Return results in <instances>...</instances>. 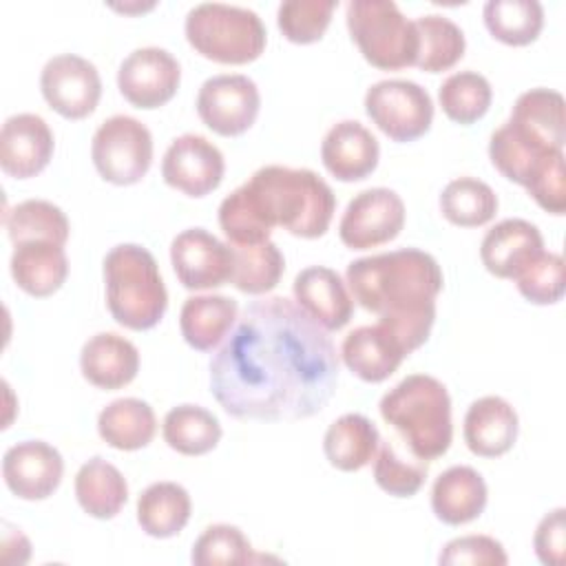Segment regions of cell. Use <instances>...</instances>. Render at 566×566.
<instances>
[{"label":"cell","instance_id":"cell-24","mask_svg":"<svg viewBox=\"0 0 566 566\" xmlns=\"http://www.w3.org/2000/svg\"><path fill=\"white\" fill-rule=\"evenodd\" d=\"M80 369L91 385L106 391L119 389L137 376L139 352L128 338L115 332H99L82 345Z\"/></svg>","mask_w":566,"mask_h":566},{"label":"cell","instance_id":"cell-37","mask_svg":"<svg viewBox=\"0 0 566 566\" xmlns=\"http://www.w3.org/2000/svg\"><path fill=\"white\" fill-rule=\"evenodd\" d=\"M4 228L11 243L53 241L64 245L69 239V219L55 203L46 199H27L4 212Z\"/></svg>","mask_w":566,"mask_h":566},{"label":"cell","instance_id":"cell-26","mask_svg":"<svg viewBox=\"0 0 566 566\" xmlns=\"http://www.w3.org/2000/svg\"><path fill=\"white\" fill-rule=\"evenodd\" d=\"M9 268L22 292L44 298L57 292L66 281L69 259L64 245L35 239L13 245Z\"/></svg>","mask_w":566,"mask_h":566},{"label":"cell","instance_id":"cell-40","mask_svg":"<svg viewBox=\"0 0 566 566\" xmlns=\"http://www.w3.org/2000/svg\"><path fill=\"white\" fill-rule=\"evenodd\" d=\"M427 473V460H420L416 455L405 458L398 453L391 440H380L374 460V480L385 493L394 497H411L422 489Z\"/></svg>","mask_w":566,"mask_h":566},{"label":"cell","instance_id":"cell-43","mask_svg":"<svg viewBox=\"0 0 566 566\" xmlns=\"http://www.w3.org/2000/svg\"><path fill=\"white\" fill-rule=\"evenodd\" d=\"M219 226L232 245H254L270 241V228L261 219L245 186L232 190L219 206Z\"/></svg>","mask_w":566,"mask_h":566},{"label":"cell","instance_id":"cell-8","mask_svg":"<svg viewBox=\"0 0 566 566\" xmlns=\"http://www.w3.org/2000/svg\"><path fill=\"white\" fill-rule=\"evenodd\" d=\"M91 159L104 181L115 186L137 184L153 164V135L139 119L113 115L97 126Z\"/></svg>","mask_w":566,"mask_h":566},{"label":"cell","instance_id":"cell-36","mask_svg":"<svg viewBox=\"0 0 566 566\" xmlns=\"http://www.w3.org/2000/svg\"><path fill=\"white\" fill-rule=\"evenodd\" d=\"M440 212L453 226L478 228L495 217L497 195L475 177H458L442 188Z\"/></svg>","mask_w":566,"mask_h":566},{"label":"cell","instance_id":"cell-4","mask_svg":"<svg viewBox=\"0 0 566 566\" xmlns=\"http://www.w3.org/2000/svg\"><path fill=\"white\" fill-rule=\"evenodd\" d=\"M378 409L411 455L429 462L449 451L453 440L451 398L438 378L429 374L402 378L380 398Z\"/></svg>","mask_w":566,"mask_h":566},{"label":"cell","instance_id":"cell-11","mask_svg":"<svg viewBox=\"0 0 566 566\" xmlns=\"http://www.w3.org/2000/svg\"><path fill=\"white\" fill-rule=\"evenodd\" d=\"M405 226V203L389 188L358 192L338 221V237L352 250H369L394 241Z\"/></svg>","mask_w":566,"mask_h":566},{"label":"cell","instance_id":"cell-5","mask_svg":"<svg viewBox=\"0 0 566 566\" xmlns=\"http://www.w3.org/2000/svg\"><path fill=\"white\" fill-rule=\"evenodd\" d=\"M111 316L135 332L155 327L168 307V292L155 256L137 243H119L104 256Z\"/></svg>","mask_w":566,"mask_h":566},{"label":"cell","instance_id":"cell-32","mask_svg":"<svg viewBox=\"0 0 566 566\" xmlns=\"http://www.w3.org/2000/svg\"><path fill=\"white\" fill-rule=\"evenodd\" d=\"M166 444L181 455H203L221 440L219 418L199 405H177L164 416Z\"/></svg>","mask_w":566,"mask_h":566},{"label":"cell","instance_id":"cell-10","mask_svg":"<svg viewBox=\"0 0 566 566\" xmlns=\"http://www.w3.org/2000/svg\"><path fill=\"white\" fill-rule=\"evenodd\" d=\"M261 95L248 75L221 73L208 77L197 93V113L201 122L221 137L245 133L259 115Z\"/></svg>","mask_w":566,"mask_h":566},{"label":"cell","instance_id":"cell-20","mask_svg":"<svg viewBox=\"0 0 566 566\" xmlns=\"http://www.w3.org/2000/svg\"><path fill=\"white\" fill-rule=\"evenodd\" d=\"M380 157L378 139L356 119L334 124L321 144V159L338 181H360L369 177Z\"/></svg>","mask_w":566,"mask_h":566},{"label":"cell","instance_id":"cell-19","mask_svg":"<svg viewBox=\"0 0 566 566\" xmlns=\"http://www.w3.org/2000/svg\"><path fill=\"white\" fill-rule=\"evenodd\" d=\"M294 301L327 332L343 329L354 312V298L340 274L325 265H310L294 276Z\"/></svg>","mask_w":566,"mask_h":566},{"label":"cell","instance_id":"cell-7","mask_svg":"<svg viewBox=\"0 0 566 566\" xmlns=\"http://www.w3.org/2000/svg\"><path fill=\"white\" fill-rule=\"evenodd\" d=\"M347 29L363 57L382 71L416 64L418 31L394 0H352L345 11Z\"/></svg>","mask_w":566,"mask_h":566},{"label":"cell","instance_id":"cell-13","mask_svg":"<svg viewBox=\"0 0 566 566\" xmlns=\"http://www.w3.org/2000/svg\"><path fill=\"white\" fill-rule=\"evenodd\" d=\"M181 82L177 57L161 46H142L128 53L117 69V88L137 108H159L170 102Z\"/></svg>","mask_w":566,"mask_h":566},{"label":"cell","instance_id":"cell-21","mask_svg":"<svg viewBox=\"0 0 566 566\" xmlns=\"http://www.w3.org/2000/svg\"><path fill=\"white\" fill-rule=\"evenodd\" d=\"M343 363L365 382L387 380L402 363L407 349L398 336L382 323L352 329L340 345Z\"/></svg>","mask_w":566,"mask_h":566},{"label":"cell","instance_id":"cell-47","mask_svg":"<svg viewBox=\"0 0 566 566\" xmlns=\"http://www.w3.org/2000/svg\"><path fill=\"white\" fill-rule=\"evenodd\" d=\"M533 548L542 564L562 566L566 557V509L557 506L546 513L535 528Z\"/></svg>","mask_w":566,"mask_h":566},{"label":"cell","instance_id":"cell-22","mask_svg":"<svg viewBox=\"0 0 566 566\" xmlns=\"http://www.w3.org/2000/svg\"><path fill=\"white\" fill-rule=\"evenodd\" d=\"M522 139L548 148L564 150L566 142V115H564V97L553 88H531L524 91L506 122Z\"/></svg>","mask_w":566,"mask_h":566},{"label":"cell","instance_id":"cell-39","mask_svg":"<svg viewBox=\"0 0 566 566\" xmlns=\"http://www.w3.org/2000/svg\"><path fill=\"white\" fill-rule=\"evenodd\" d=\"M553 153L557 150H546L522 139L517 133H513V128L506 122L497 130H493L489 139V157L493 166L506 179L520 186H526Z\"/></svg>","mask_w":566,"mask_h":566},{"label":"cell","instance_id":"cell-33","mask_svg":"<svg viewBox=\"0 0 566 566\" xmlns=\"http://www.w3.org/2000/svg\"><path fill=\"white\" fill-rule=\"evenodd\" d=\"M413 24L418 31V69L427 73H442L464 55V33L447 15L427 13L413 20Z\"/></svg>","mask_w":566,"mask_h":566},{"label":"cell","instance_id":"cell-41","mask_svg":"<svg viewBox=\"0 0 566 566\" xmlns=\"http://www.w3.org/2000/svg\"><path fill=\"white\" fill-rule=\"evenodd\" d=\"M190 559L197 566H243L254 559V553L239 526L212 524L197 537Z\"/></svg>","mask_w":566,"mask_h":566},{"label":"cell","instance_id":"cell-44","mask_svg":"<svg viewBox=\"0 0 566 566\" xmlns=\"http://www.w3.org/2000/svg\"><path fill=\"white\" fill-rule=\"evenodd\" d=\"M520 294L535 305H553L564 296L566 287V265L562 254L542 252L531 261L522 274L515 279Z\"/></svg>","mask_w":566,"mask_h":566},{"label":"cell","instance_id":"cell-25","mask_svg":"<svg viewBox=\"0 0 566 566\" xmlns=\"http://www.w3.org/2000/svg\"><path fill=\"white\" fill-rule=\"evenodd\" d=\"M489 500L484 478L467 464L442 471L431 486V509L436 517L449 526L473 522L482 515Z\"/></svg>","mask_w":566,"mask_h":566},{"label":"cell","instance_id":"cell-12","mask_svg":"<svg viewBox=\"0 0 566 566\" xmlns=\"http://www.w3.org/2000/svg\"><path fill=\"white\" fill-rule=\"evenodd\" d=\"M40 91L46 104L66 119H84L102 97V80L93 62L75 53L51 57L40 73Z\"/></svg>","mask_w":566,"mask_h":566},{"label":"cell","instance_id":"cell-34","mask_svg":"<svg viewBox=\"0 0 566 566\" xmlns=\"http://www.w3.org/2000/svg\"><path fill=\"white\" fill-rule=\"evenodd\" d=\"M232 248V274L230 283L245 294L272 292L285 270V259L274 241Z\"/></svg>","mask_w":566,"mask_h":566},{"label":"cell","instance_id":"cell-23","mask_svg":"<svg viewBox=\"0 0 566 566\" xmlns=\"http://www.w3.org/2000/svg\"><path fill=\"white\" fill-rule=\"evenodd\" d=\"M520 420L511 402L500 396L473 400L464 413V442L480 458H497L513 449Z\"/></svg>","mask_w":566,"mask_h":566},{"label":"cell","instance_id":"cell-16","mask_svg":"<svg viewBox=\"0 0 566 566\" xmlns=\"http://www.w3.org/2000/svg\"><path fill=\"white\" fill-rule=\"evenodd\" d=\"M64 460L44 440H22L4 451L2 478L20 500H46L60 486Z\"/></svg>","mask_w":566,"mask_h":566},{"label":"cell","instance_id":"cell-46","mask_svg":"<svg viewBox=\"0 0 566 566\" xmlns=\"http://www.w3.org/2000/svg\"><path fill=\"white\" fill-rule=\"evenodd\" d=\"M537 206L551 214L566 212V172H564V150L553 153L539 170L524 186Z\"/></svg>","mask_w":566,"mask_h":566},{"label":"cell","instance_id":"cell-6","mask_svg":"<svg viewBox=\"0 0 566 566\" xmlns=\"http://www.w3.org/2000/svg\"><path fill=\"white\" fill-rule=\"evenodd\" d=\"M186 40L190 46L221 64L254 62L265 49V24L248 7L226 2H199L186 15Z\"/></svg>","mask_w":566,"mask_h":566},{"label":"cell","instance_id":"cell-9","mask_svg":"<svg viewBox=\"0 0 566 566\" xmlns=\"http://www.w3.org/2000/svg\"><path fill=\"white\" fill-rule=\"evenodd\" d=\"M365 113L389 139L413 142L431 128L433 102L418 82L391 77L367 88Z\"/></svg>","mask_w":566,"mask_h":566},{"label":"cell","instance_id":"cell-38","mask_svg":"<svg viewBox=\"0 0 566 566\" xmlns=\"http://www.w3.org/2000/svg\"><path fill=\"white\" fill-rule=\"evenodd\" d=\"M493 99L489 80L478 71L451 73L438 88V102L444 115L458 124H473L486 115Z\"/></svg>","mask_w":566,"mask_h":566},{"label":"cell","instance_id":"cell-17","mask_svg":"<svg viewBox=\"0 0 566 566\" xmlns=\"http://www.w3.org/2000/svg\"><path fill=\"white\" fill-rule=\"evenodd\" d=\"M53 148V133L40 115H11L0 130V168L15 179L35 177L49 166Z\"/></svg>","mask_w":566,"mask_h":566},{"label":"cell","instance_id":"cell-15","mask_svg":"<svg viewBox=\"0 0 566 566\" xmlns=\"http://www.w3.org/2000/svg\"><path fill=\"white\" fill-rule=\"evenodd\" d=\"M170 261L188 290H212L230 281L232 248L203 228H188L170 243Z\"/></svg>","mask_w":566,"mask_h":566},{"label":"cell","instance_id":"cell-28","mask_svg":"<svg viewBox=\"0 0 566 566\" xmlns=\"http://www.w3.org/2000/svg\"><path fill=\"white\" fill-rule=\"evenodd\" d=\"M380 433L363 413H345L336 418L323 438V451L338 471H360L378 451Z\"/></svg>","mask_w":566,"mask_h":566},{"label":"cell","instance_id":"cell-14","mask_svg":"<svg viewBox=\"0 0 566 566\" xmlns=\"http://www.w3.org/2000/svg\"><path fill=\"white\" fill-rule=\"evenodd\" d=\"M223 172V153L210 139L195 133L172 139L161 159L164 181L188 197H206L217 190Z\"/></svg>","mask_w":566,"mask_h":566},{"label":"cell","instance_id":"cell-3","mask_svg":"<svg viewBox=\"0 0 566 566\" xmlns=\"http://www.w3.org/2000/svg\"><path fill=\"white\" fill-rule=\"evenodd\" d=\"M243 186L270 230L281 226L294 237L316 239L332 223L336 197L310 168L263 166Z\"/></svg>","mask_w":566,"mask_h":566},{"label":"cell","instance_id":"cell-29","mask_svg":"<svg viewBox=\"0 0 566 566\" xmlns=\"http://www.w3.org/2000/svg\"><path fill=\"white\" fill-rule=\"evenodd\" d=\"M102 440L119 451H137L150 444L157 433L153 407L142 398H117L97 416Z\"/></svg>","mask_w":566,"mask_h":566},{"label":"cell","instance_id":"cell-31","mask_svg":"<svg viewBox=\"0 0 566 566\" xmlns=\"http://www.w3.org/2000/svg\"><path fill=\"white\" fill-rule=\"evenodd\" d=\"M190 511V495L177 482H153L137 497V522L146 535L157 539L181 533Z\"/></svg>","mask_w":566,"mask_h":566},{"label":"cell","instance_id":"cell-45","mask_svg":"<svg viewBox=\"0 0 566 566\" xmlns=\"http://www.w3.org/2000/svg\"><path fill=\"white\" fill-rule=\"evenodd\" d=\"M438 562L444 566H504L509 557L504 546L495 537L464 535L447 542Z\"/></svg>","mask_w":566,"mask_h":566},{"label":"cell","instance_id":"cell-18","mask_svg":"<svg viewBox=\"0 0 566 566\" xmlns=\"http://www.w3.org/2000/svg\"><path fill=\"white\" fill-rule=\"evenodd\" d=\"M544 252L537 226L526 219H502L480 243L482 265L500 279H517L522 270Z\"/></svg>","mask_w":566,"mask_h":566},{"label":"cell","instance_id":"cell-30","mask_svg":"<svg viewBox=\"0 0 566 566\" xmlns=\"http://www.w3.org/2000/svg\"><path fill=\"white\" fill-rule=\"evenodd\" d=\"M75 497L91 517L111 520L124 509L128 484L115 464L95 455L75 475Z\"/></svg>","mask_w":566,"mask_h":566},{"label":"cell","instance_id":"cell-35","mask_svg":"<svg viewBox=\"0 0 566 566\" xmlns=\"http://www.w3.org/2000/svg\"><path fill=\"white\" fill-rule=\"evenodd\" d=\"M482 15L489 33L511 46L535 42L544 27V7L537 0H489Z\"/></svg>","mask_w":566,"mask_h":566},{"label":"cell","instance_id":"cell-42","mask_svg":"<svg viewBox=\"0 0 566 566\" xmlns=\"http://www.w3.org/2000/svg\"><path fill=\"white\" fill-rule=\"evenodd\" d=\"M336 7V0H285L279 4L276 24L290 42L312 44L327 31Z\"/></svg>","mask_w":566,"mask_h":566},{"label":"cell","instance_id":"cell-27","mask_svg":"<svg viewBox=\"0 0 566 566\" xmlns=\"http://www.w3.org/2000/svg\"><path fill=\"white\" fill-rule=\"evenodd\" d=\"M239 318V305L230 296L201 294L184 301L179 327L184 340L197 352H210L230 334Z\"/></svg>","mask_w":566,"mask_h":566},{"label":"cell","instance_id":"cell-1","mask_svg":"<svg viewBox=\"0 0 566 566\" xmlns=\"http://www.w3.org/2000/svg\"><path fill=\"white\" fill-rule=\"evenodd\" d=\"M336 382L338 356L327 329L285 296L248 303L210 358V391L239 420L312 418Z\"/></svg>","mask_w":566,"mask_h":566},{"label":"cell","instance_id":"cell-2","mask_svg":"<svg viewBox=\"0 0 566 566\" xmlns=\"http://www.w3.org/2000/svg\"><path fill=\"white\" fill-rule=\"evenodd\" d=\"M352 298L378 314L407 354L427 343L436 321V296L444 276L438 261L418 248L360 256L345 272Z\"/></svg>","mask_w":566,"mask_h":566}]
</instances>
